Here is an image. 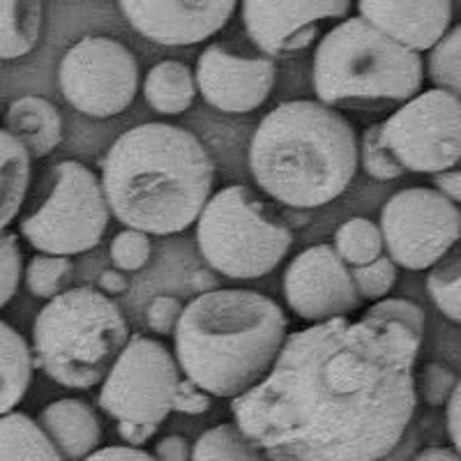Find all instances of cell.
<instances>
[{
    "mask_svg": "<svg viewBox=\"0 0 461 461\" xmlns=\"http://www.w3.org/2000/svg\"><path fill=\"white\" fill-rule=\"evenodd\" d=\"M422 332L332 316L286 335L273 369L230 415L273 461H376L402 443L418 403Z\"/></svg>",
    "mask_w": 461,
    "mask_h": 461,
    "instance_id": "6da1fadb",
    "label": "cell"
},
{
    "mask_svg": "<svg viewBox=\"0 0 461 461\" xmlns=\"http://www.w3.org/2000/svg\"><path fill=\"white\" fill-rule=\"evenodd\" d=\"M100 167L111 215L152 236L187 230L215 187V164L199 137L167 122L127 130Z\"/></svg>",
    "mask_w": 461,
    "mask_h": 461,
    "instance_id": "7a4b0ae2",
    "label": "cell"
},
{
    "mask_svg": "<svg viewBox=\"0 0 461 461\" xmlns=\"http://www.w3.org/2000/svg\"><path fill=\"white\" fill-rule=\"evenodd\" d=\"M356 130L323 102L275 106L249 143V171L263 194L286 208L314 210L344 194L357 171Z\"/></svg>",
    "mask_w": 461,
    "mask_h": 461,
    "instance_id": "3957f363",
    "label": "cell"
},
{
    "mask_svg": "<svg viewBox=\"0 0 461 461\" xmlns=\"http://www.w3.org/2000/svg\"><path fill=\"white\" fill-rule=\"evenodd\" d=\"M288 316L267 295L212 288L185 304L176 357L187 378L212 397H238L257 385L286 341Z\"/></svg>",
    "mask_w": 461,
    "mask_h": 461,
    "instance_id": "277c9868",
    "label": "cell"
},
{
    "mask_svg": "<svg viewBox=\"0 0 461 461\" xmlns=\"http://www.w3.org/2000/svg\"><path fill=\"white\" fill-rule=\"evenodd\" d=\"M425 63L420 51L397 42L365 16H351L321 37L312 81L323 104L388 109L420 93Z\"/></svg>",
    "mask_w": 461,
    "mask_h": 461,
    "instance_id": "5b68a950",
    "label": "cell"
},
{
    "mask_svg": "<svg viewBox=\"0 0 461 461\" xmlns=\"http://www.w3.org/2000/svg\"><path fill=\"white\" fill-rule=\"evenodd\" d=\"M127 339L125 314L104 291L68 288L32 323V360L58 385L90 390L104 381Z\"/></svg>",
    "mask_w": 461,
    "mask_h": 461,
    "instance_id": "8992f818",
    "label": "cell"
},
{
    "mask_svg": "<svg viewBox=\"0 0 461 461\" xmlns=\"http://www.w3.org/2000/svg\"><path fill=\"white\" fill-rule=\"evenodd\" d=\"M201 257L229 279H258L284 261L294 233L291 226L245 185L212 194L196 220Z\"/></svg>",
    "mask_w": 461,
    "mask_h": 461,
    "instance_id": "52a82bcc",
    "label": "cell"
},
{
    "mask_svg": "<svg viewBox=\"0 0 461 461\" xmlns=\"http://www.w3.org/2000/svg\"><path fill=\"white\" fill-rule=\"evenodd\" d=\"M111 221L102 180L81 162H58L31 185L19 230L32 249L47 254H84L104 238Z\"/></svg>",
    "mask_w": 461,
    "mask_h": 461,
    "instance_id": "ba28073f",
    "label": "cell"
},
{
    "mask_svg": "<svg viewBox=\"0 0 461 461\" xmlns=\"http://www.w3.org/2000/svg\"><path fill=\"white\" fill-rule=\"evenodd\" d=\"M180 372L178 357L162 341L134 335L106 374L97 403L115 422L162 425L173 411Z\"/></svg>",
    "mask_w": 461,
    "mask_h": 461,
    "instance_id": "9c48e42d",
    "label": "cell"
},
{
    "mask_svg": "<svg viewBox=\"0 0 461 461\" xmlns=\"http://www.w3.org/2000/svg\"><path fill=\"white\" fill-rule=\"evenodd\" d=\"M139 60L122 42L90 35L69 47L58 65V86L69 106L90 118H113L139 93Z\"/></svg>",
    "mask_w": 461,
    "mask_h": 461,
    "instance_id": "30bf717a",
    "label": "cell"
},
{
    "mask_svg": "<svg viewBox=\"0 0 461 461\" xmlns=\"http://www.w3.org/2000/svg\"><path fill=\"white\" fill-rule=\"evenodd\" d=\"M383 143L406 171L434 173L461 159V97L431 88L403 102L381 122Z\"/></svg>",
    "mask_w": 461,
    "mask_h": 461,
    "instance_id": "8fae6325",
    "label": "cell"
},
{
    "mask_svg": "<svg viewBox=\"0 0 461 461\" xmlns=\"http://www.w3.org/2000/svg\"><path fill=\"white\" fill-rule=\"evenodd\" d=\"M381 233L399 267L429 270L461 238V210L440 189H402L383 205Z\"/></svg>",
    "mask_w": 461,
    "mask_h": 461,
    "instance_id": "7c38bea8",
    "label": "cell"
},
{
    "mask_svg": "<svg viewBox=\"0 0 461 461\" xmlns=\"http://www.w3.org/2000/svg\"><path fill=\"white\" fill-rule=\"evenodd\" d=\"M288 310L304 321H328L360 310L362 295L353 282L351 266L335 245H314L300 252L284 273Z\"/></svg>",
    "mask_w": 461,
    "mask_h": 461,
    "instance_id": "4fadbf2b",
    "label": "cell"
},
{
    "mask_svg": "<svg viewBox=\"0 0 461 461\" xmlns=\"http://www.w3.org/2000/svg\"><path fill=\"white\" fill-rule=\"evenodd\" d=\"M277 68L267 53L238 51L226 42H215L196 60V84L203 100L224 113L257 111L273 95Z\"/></svg>",
    "mask_w": 461,
    "mask_h": 461,
    "instance_id": "5bb4252c",
    "label": "cell"
},
{
    "mask_svg": "<svg viewBox=\"0 0 461 461\" xmlns=\"http://www.w3.org/2000/svg\"><path fill=\"white\" fill-rule=\"evenodd\" d=\"M141 37L162 47H194L230 22L238 0H118Z\"/></svg>",
    "mask_w": 461,
    "mask_h": 461,
    "instance_id": "9a60e30c",
    "label": "cell"
},
{
    "mask_svg": "<svg viewBox=\"0 0 461 461\" xmlns=\"http://www.w3.org/2000/svg\"><path fill=\"white\" fill-rule=\"evenodd\" d=\"M348 12L351 0H242V26L258 51L277 58L295 32Z\"/></svg>",
    "mask_w": 461,
    "mask_h": 461,
    "instance_id": "2e32d148",
    "label": "cell"
},
{
    "mask_svg": "<svg viewBox=\"0 0 461 461\" xmlns=\"http://www.w3.org/2000/svg\"><path fill=\"white\" fill-rule=\"evenodd\" d=\"M357 10L415 51H429L452 22V0H357Z\"/></svg>",
    "mask_w": 461,
    "mask_h": 461,
    "instance_id": "e0dca14e",
    "label": "cell"
},
{
    "mask_svg": "<svg viewBox=\"0 0 461 461\" xmlns=\"http://www.w3.org/2000/svg\"><path fill=\"white\" fill-rule=\"evenodd\" d=\"M37 422L68 461L86 459L90 452L97 450L102 440L97 413L81 399H58L49 403L37 413Z\"/></svg>",
    "mask_w": 461,
    "mask_h": 461,
    "instance_id": "ac0fdd59",
    "label": "cell"
},
{
    "mask_svg": "<svg viewBox=\"0 0 461 461\" xmlns=\"http://www.w3.org/2000/svg\"><path fill=\"white\" fill-rule=\"evenodd\" d=\"M5 130H10L35 159L51 155L63 141V115L47 97L23 95L5 111Z\"/></svg>",
    "mask_w": 461,
    "mask_h": 461,
    "instance_id": "d6986e66",
    "label": "cell"
},
{
    "mask_svg": "<svg viewBox=\"0 0 461 461\" xmlns=\"http://www.w3.org/2000/svg\"><path fill=\"white\" fill-rule=\"evenodd\" d=\"M32 155L10 130L0 127V233L22 212L31 192Z\"/></svg>",
    "mask_w": 461,
    "mask_h": 461,
    "instance_id": "ffe728a7",
    "label": "cell"
},
{
    "mask_svg": "<svg viewBox=\"0 0 461 461\" xmlns=\"http://www.w3.org/2000/svg\"><path fill=\"white\" fill-rule=\"evenodd\" d=\"M32 348L16 328L0 319V415L14 411L31 390Z\"/></svg>",
    "mask_w": 461,
    "mask_h": 461,
    "instance_id": "44dd1931",
    "label": "cell"
},
{
    "mask_svg": "<svg viewBox=\"0 0 461 461\" xmlns=\"http://www.w3.org/2000/svg\"><path fill=\"white\" fill-rule=\"evenodd\" d=\"M196 90L199 84L194 72L180 60H162L146 74L143 81V97L159 115L185 113L194 104Z\"/></svg>",
    "mask_w": 461,
    "mask_h": 461,
    "instance_id": "7402d4cb",
    "label": "cell"
},
{
    "mask_svg": "<svg viewBox=\"0 0 461 461\" xmlns=\"http://www.w3.org/2000/svg\"><path fill=\"white\" fill-rule=\"evenodd\" d=\"M44 22V0H0V60L35 49Z\"/></svg>",
    "mask_w": 461,
    "mask_h": 461,
    "instance_id": "603a6c76",
    "label": "cell"
},
{
    "mask_svg": "<svg viewBox=\"0 0 461 461\" xmlns=\"http://www.w3.org/2000/svg\"><path fill=\"white\" fill-rule=\"evenodd\" d=\"M0 459L60 461L63 456L37 420L22 411H10L0 415Z\"/></svg>",
    "mask_w": 461,
    "mask_h": 461,
    "instance_id": "cb8c5ba5",
    "label": "cell"
},
{
    "mask_svg": "<svg viewBox=\"0 0 461 461\" xmlns=\"http://www.w3.org/2000/svg\"><path fill=\"white\" fill-rule=\"evenodd\" d=\"M192 459L261 461L266 459V452H263L261 447L238 427V422H224V425L212 427V429L203 431V434L199 436V440H196L194 447H192Z\"/></svg>",
    "mask_w": 461,
    "mask_h": 461,
    "instance_id": "d4e9b609",
    "label": "cell"
},
{
    "mask_svg": "<svg viewBox=\"0 0 461 461\" xmlns=\"http://www.w3.org/2000/svg\"><path fill=\"white\" fill-rule=\"evenodd\" d=\"M427 295L440 314L461 325V238L429 267Z\"/></svg>",
    "mask_w": 461,
    "mask_h": 461,
    "instance_id": "484cf974",
    "label": "cell"
},
{
    "mask_svg": "<svg viewBox=\"0 0 461 461\" xmlns=\"http://www.w3.org/2000/svg\"><path fill=\"white\" fill-rule=\"evenodd\" d=\"M74 279V263L65 254H47L40 252L28 261L23 270V284L28 294L35 298L51 300L58 294L68 291Z\"/></svg>",
    "mask_w": 461,
    "mask_h": 461,
    "instance_id": "4316f807",
    "label": "cell"
},
{
    "mask_svg": "<svg viewBox=\"0 0 461 461\" xmlns=\"http://www.w3.org/2000/svg\"><path fill=\"white\" fill-rule=\"evenodd\" d=\"M335 249L351 267L374 261L385 249L381 226L365 217H353L344 221L335 233Z\"/></svg>",
    "mask_w": 461,
    "mask_h": 461,
    "instance_id": "83f0119b",
    "label": "cell"
},
{
    "mask_svg": "<svg viewBox=\"0 0 461 461\" xmlns=\"http://www.w3.org/2000/svg\"><path fill=\"white\" fill-rule=\"evenodd\" d=\"M427 77L436 88L450 90L461 97V23L447 28V32L429 49Z\"/></svg>",
    "mask_w": 461,
    "mask_h": 461,
    "instance_id": "f1b7e54d",
    "label": "cell"
},
{
    "mask_svg": "<svg viewBox=\"0 0 461 461\" xmlns=\"http://www.w3.org/2000/svg\"><path fill=\"white\" fill-rule=\"evenodd\" d=\"M360 162L362 168L367 171L369 178L374 180H394L402 178L406 168L399 164V159L394 158L393 150H390L381 139V125H372L365 130L360 139Z\"/></svg>",
    "mask_w": 461,
    "mask_h": 461,
    "instance_id": "f546056e",
    "label": "cell"
},
{
    "mask_svg": "<svg viewBox=\"0 0 461 461\" xmlns=\"http://www.w3.org/2000/svg\"><path fill=\"white\" fill-rule=\"evenodd\" d=\"M397 263L388 257H378L374 261L365 263V266L351 267L353 282L357 286V294L362 295V300H369V303H376L383 300L385 295L393 291V286L397 284Z\"/></svg>",
    "mask_w": 461,
    "mask_h": 461,
    "instance_id": "4dcf8cb0",
    "label": "cell"
},
{
    "mask_svg": "<svg viewBox=\"0 0 461 461\" xmlns=\"http://www.w3.org/2000/svg\"><path fill=\"white\" fill-rule=\"evenodd\" d=\"M150 249L152 245L146 230L127 226L111 240V263L122 273H137L150 261Z\"/></svg>",
    "mask_w": 461,
    "mask_h": 461,
    "instance_id": "1f68e13d",
    "label": "cell"
},
{
    "mask_svg": "<svg viewBox=\"0 0 461 461\" xmlns=\"http://www.w3.org/2000/svg\"><path fill=\"white\" fill-rule=\"evenodd\" d=\"M23 273V254L16 233H0V310L14 298Z\"/></svg>",
    "mask_w": 461,
    "mask_h": 461,
    "instance_id": "d6a6232c",
    "label": "cell"
},
{
    "mask_svg": "<svg viewBox=\"0 0 461 461\" xmlns=\"http://www.w3.org/2000/svg\"><path fill=\"white\" fill-rule=\"evenodd\" d=\"M456 381H459V376L452 369H447L446 365L427 362L425 367L418 372L415 388H418V397L425 399L429 406H443L450 399Z\"/></svg>",
    "mask_w": 461,
    "mask_h": 461,
    "instance_id": "836d02e7",
    "label": "cell"
},
{
    "mask_svg": "<svg viewBox=\"0 0 461 461\" xmlns=\"http://www.w3.org/2000/svg\"><path fill=\"white\" fill-rule=\"evenodd\" d=\"M365 314L376 316V319L399 321V323L411 325L413 330L425 335V310H422L420 304L411 303V300H403V298L376 300V304H372Z\"/></svg>",
    "mask_w": 461,
    "mask_h": 461,
    "instance_id": "e575fe53",
    "label": "cell"
},
{
    "mask_svg": "<svg viewBox=\"0 0 461 461\" xmlns=\"http://www.w3.org/2000/svg\"><path fill=\"white\" fill-rule=\"evenodd\" d=\"M185 304L173 295H158L152 298L146 310V323L155 335H173L176 325H178L180 314H183Z\"/></svg>",
    "mask_w": 461,
    "mask_h": 461,
    "instance_id": "d590c367",
    "label": "cell"
},
{
    "mask_svg": "<svg viewBox=\"0 0 461 461\" xmlns=\"http://www.w3.org/2000/svg\"><path fill=\"white\" fill-rule=\"evenodd\" d=\"M210 393L196 385L192 378L185 376L176 393V402H173V411L183 415H203L210 411Z\"/></svg>",
    "mask_w": 461,
    "mask_h": 461,
    "instance_id": "8d00e7d4",
    "label": "cell"
},
{
    "mask_svg": "<svg viewBox=\"0 0 461 461\" xmlns=\"http://www.w3.org/2000/svg\"><path fill=\"white\" fill-rule=\"evenodd\" d=\"M152 455H155V459L164 461H187L192 459V446H189L187 438H183V436L171 434L158 440Z\"/></svg>",
    "mask_w": 461,
    "mask_h": 461,
    "instance_id": "74e56055",
    "label": "cell"
},
{
    "mask_svg": "<svg viewBox=\"0 0 461 461\" xmlns=\"http://www.w3.org/2000/svg\"><path fill=\"white\" fill-rule=\"evenodd\" d=\"M446 427L447 436H450L452 446L461 455V378L456 381L455 390H452L450 399L446 403Z\"/></svg>",
    "mask_w": 461,
    "mask_h": 461,
    "instance_id": "f35d334b",
    "label": "cell"
},
{
    "mask_svg": "<svg viewBox=\"0 0 461 461\" xmlns=\"http://www.w3.org/2000/svg\"><path fill=\"white\" fill-rule=\"evenodd\" d=\"M88 461H102V459H113V461H122V459H131V461H152L155 455L150 452L141 450L137 446H109V447H102V450H95L86 456Z\"/></svg>",
    "mask_w": 461,
    "mask_h": 461,
    "instance_id": "ab89813d",
    "label": "cell"
},
{
    "mask_svg": "<svg viewBox=\"0 0 461 461\" xmlns=\"http://www.w3.org/2000/svg\"><path fill=\"white\" fill-rule=\"evenodd\" d=\"M434 187L440 189L443 194L450 196L452 201L461 203V159L455 164V167L446 168V171L434 173Z\"/></svg>",
    "mask_w": 461,
    "mask_h": 461,
    "instance_id": "60d3db41",
    "label": "cell"
},
{
    "mask_svg": "<svg viewBox=\"0 0 461 461\" xmlns=\"http://www.w3.org/2000/svg\"><path fill=\"white\" fill-rule=\"evenodd\" d=\"M158 427L159 425H139V422H127V420H122V422H118V434L130 446L143 447L152 438V434H158Z\"/></svg>",
    "mask_w": 461,
    "mask_h": 461,
    "instance_id": "b9f144b4",
    "label": "cell"
},
{
    "mask_svg": "<svg viewBox=\"0 0 461 461\" xmlns=\"http://www.w3.org/2000/svg\"><path fill=\"white\" fill-rule=\"evenodd\" d=\"M100 288L109 295L125 294L127 291V279L122 277V270L113 267V270H106V273L100 275Z\"/></svg>",
    "mask_w": 461,
    "mask_h": 461,
    "instance_id": "7bdbcfd3",
    "label": "cell"
},
{
    "mask_svg": "<svg viewBox=\"0 0 461 461\" xmlns=\"http://www.w3.org/2000/svg\"><path fill=\"white\" fill-rule=\"evenodd\" d=\"M418 461H434V459H446V461H456L461 459V455L456 452V447H425L415 455Z\"/></svg>",
    "mask_w": 461,
    "mask_h": 461,
    "instance_id": "ee69618b",
    "label": "cell"
}]
</instances>
